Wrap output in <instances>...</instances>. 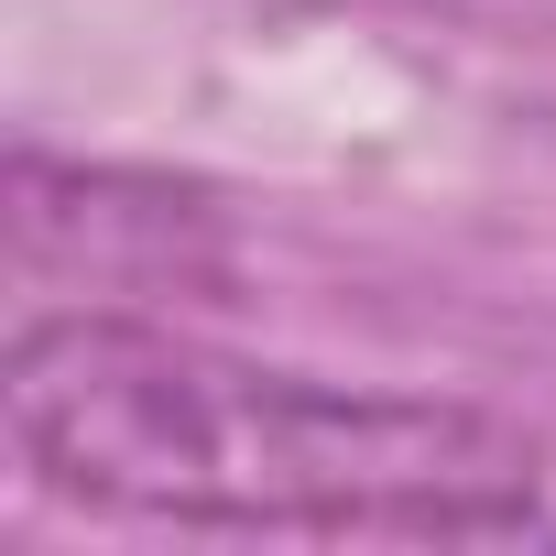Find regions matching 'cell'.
Returning <instances> with one entry per match:
<instances>
[{"label": "cell", "mask_w": 556, "mask_h": 556, "mask_svg": "<svg viewBox=\"0 0 556 556\" xmlns=\"http://www.w3.org/2000/svg\"><path fill=\"white\" fill-rule=\"evenodd\" d=\"M34 491L197 534H513L545 447L426 393L262 371L142 317H34L0 371Z\"/></svg>", "instance_id": "1"}]
</instances>
